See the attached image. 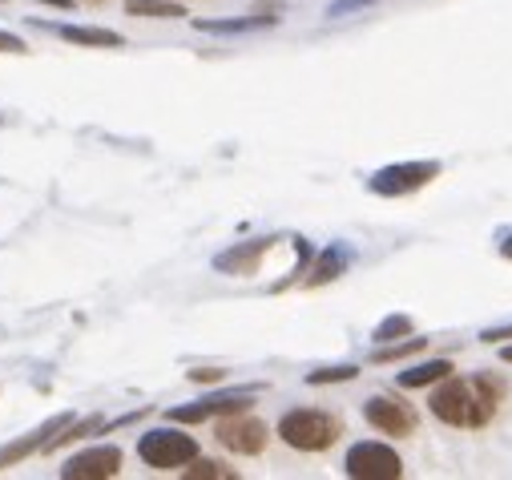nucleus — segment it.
<instances>
[{
    "instance_id": "1a4fd4ad",
    "label": "nucleus",
    "mask_w": 512,
    "mask_h": 480,
    "mask_svg": "<svg viewBox=\"0 0 512 480\" xmlns=\"http://www.w3.org/2000/svg\"><path fill=\"white\" fill-rule=\"evenodd\" d=\"M363 420L383 436H412L416 432V412L396 396H371L363 404Z\"/></svg>"
},
{
    "instance_id": "5701e85b",
    "label": "nucleus",
    "mask_w": 512,
    "mask_h": 480,
    "mask_svg": "<svg viewBox=\"0 0 512 480\" xmlns=\"http://www.w3.org/2000/svg\"><path fill=\"white\" fill-rule=\"evenodd\" d=\"M186 380H190V384H222L226 372H222V368H194V372H186Z\"/></svg>"
},
{
    "instance_id": "393cba45",
    "label": "nucleus",
    "mask_w": 512,
    "mask_h": 480,
    "mask_svg": "<svg viewBox=\"0 0 512 480\" xmlns=\"http://www.w3.org/2000/svg\"><path fill=\"white\" fill-rule=\"evenodd\" d=\"M33 5H49V9H61V13H69L77 0H33Z\"/></svg>"
},
{
    "instance_id": "f3484780",
    "label": "nucleus",
    "mask_w": 512,
    "mask_h": 480,
    "mask_svg": "<svg viewBox=\"0 0 512 480\" xmlns=\"http://www.w3.org/2000/svg\"><path fill=\"white\" fill-rule=\"evenodd\" d=\"M182 476H186V480H238L234 468H226V464H218V460H206V456H194Z\"/></svg>"
},
{
    "instance_id": "9b49d317",
    "label": "nucleus",
    "mask_w": 512,
    "mask_h": 480,
    "mask_svg": "<svg viewBox=\"0 0 512 480\" xmlns=\"http://www.w3.org/2000/svg\"><path fill=\"white\" fill-rule=\"evenodd\" d=\"M271 243L275 238H246V243H234L222 255H214V271H222V275H254L259 263H263V255L271 251Z\"/></svg>"
},
{
    "instance_id": "dca6fc26",
    "label": "nucleus",
    "mask_w": 512,
    "mask_h": 480,
    "mask_svg": "<svg viewBox=\"0 0 512 480\" xmlns=\"http://www.w3.org/2000/svg\"><path fill=\"white\" fill-rule=\"evenodd\" d=\"M452 376V359H428V364H416L408 372H400V388H428Z\"/></svg>"
},
{
    "instance_id": "6e6552de",
    "label": "nucleus",
    "mask_w": 512,
    "mask_h": 480,
    "mask_svg": "<svg viewBox=\"0 0 512 480\" xmlns=\"http://www.w3.org/2000/svg\"><path fill=\"white\" fill-rule=\"evenodd\" d=\"M121 472V448L117 444H93L65 460L61 480H113Z\"/></svg>"
},
{
    "instance_id": "ddd939ff",
    "label": "nucleus",
    "mask_w": 512,
    "mask_h": 480,
    "mask_svg": "<svg viewBox=\"0 0 512 480\" xmlns=\"http://www.w3.org/2000/svg\"><path fill=\"white\" fill-rule=\"evenodd\" d=\"M194 33H210V37H238V33H259L279 25L275 9L271 13H250V17H226V21H190Z\"/></svg>"
},
{
    "instance_id": "bb28decb",
    "label": "nucleus",
    "mask_w": 512,
    "mask_h": 480,
    "mask_svg": "<svg viewBox=\"0 0 512 480\" xmlns=\"http://www.w3.org/2000/svg\"><path fill=\"white\" fill-rule=\"evenodd\" d=\"M500 359H504V364H512V343H508V347L500 351Z\"/></svg>"
},
{
    "instance_id": "4468645a",
    "label": "nucleus",
    "mask_w": 512,
    "mask_h": 480,
    "mask_svg": "<svg viewBox=\"0 0 512 480\" xmlns=\"http://www.w3.org/2000/svg\"><path fill=\"white\" fill-rule=\"evenodd\" d=\"M351 251L347 247H331V251H323L319 259H315V267H311V275H307V287H323V283H331V279H339L347 267H351Z\"/></svg>"
},
{
    "instance_id": "f03ea898",
    "label": "nucleus",
    "mask_w": 512,
    "mask_h": 480,
    "mask_svg": "<svg viewBox=\"0 0 512 480\" xmlns=\"http://www.w3.org/2000/svg\"><path fill=\"white\" fill-rule=\"evenodd\" d=\"M275 436L295 452H327L343 436V424L323 408H291L275 424Z\"/></svg>"
},
{
    "instance_id": "423d86ee",
    "label": "nucleus",
    "mask_w": 512,
    "mask_h": 480,
    "mask_svg": "<svg viewBox=\"0 0 512 480\" xmlns=\"http://www.w3.org/2000/svg\"><path fill=\"white\" fill-rule=\"evenodd\" d=\"M432 178H440V162H400V166H383L371 174L367 190L379 198H404L424 190Z\"/></svg>"
},
{
    "instance_id": "cd10ccee",
    "label": "nucleus",
    "mask_w": 512,
    "mask_h": 480,
    "mask_svg": "<svg viewBox=\"0 0 512 480\" xmlns=\"http://www.w3.org/2000/svg\"><path fill=\"white\" fill-rule=\"evenodd\" d=\"M81 5H105V0H81Z\"/></svg>"
},
{
    "instance_id": "f257e3e1",
    "label": "nucleus",
    "mask_w": 512,
    "mask_h": 480,
    "mask_svg": "<svg viewBox=\"0 0 512 480\" xmlns=\"http://www.w3.org/2000/svg\"><path fill=\"white\" fill-rule=\"evenodd\" d=\"M504 400V384L488 372H476V376H464V380H440V388L432 392L428 408L440 424H452V428H484L496 408Z\"/></svg>"
},
{
    "instance_id": "a211bd4d",
    "label": "nucleus",
    "mask_w": 512,
    "mask_h": 480,
    "mask_svg": "<svg viewBox=\"0 0 512 480\" xmlns=\"http://www.w3.org/2000/svg\"><path fill=\"white\" fill-rule=\"evenodd\" d=\"M424 347H428V339H412V335H408L404 343H379L371 359H375V364H392V359H408V355H416V351H424Z\"/></svg>"
},
{
    "instance_id": "aec40b11",
    "label": "nucleus",
    "mask_w": 512,
    "mask_h": 480,
    "mask_svg": "<svg viewBox=\"0 0 512 480\" xmlns=\"http://www.w3.org/2000/svg\"><path fill=\"white\" fill-rule=\"evenodd\" d=\"M355 376H359L355 364H339V368H319V372H311L307 384H311V388H323V384H347V380H355Z\"/></svg>"
},
{
    "instance_id": "2eb2a0df",
    "label": "nucleus",
    "mask_w": 512,
    "mask_h": 480,
    "mask_svg": "<svg viewBox=\"0 0 512 480\" xmlns=\"http://www.w3.org/2000/svg\"><path fill=\"white\" fill-rule=\"evenodd\" d=\"M125 13L150 21H178L186 17V0H125Z\"/></svg>"
},
{
    "instance_id": "6ab92c4d",
    "label": "nucleus",
    "mask_w": 512,
    "mask_h": 480,
    "mask_svg": "<svg viewBox=\"0 0 512 480\" xmlns=\"http://www.w3.org/2000/svg\"><path fill=\"white\" fill-rule=\"evenodd\" d=\"M408 335H412V319H408V315H392V319H383V323L371 331L375 343H396V339H408Z\"/></svg>"
},
{
    "instance_id": "7ed1b4c3",
    "label": "nucleus",
    "mask_w": 512,
    "mask_h": 480,
    "mask_svg": "<svg viewBox=\"0 0 512 480\" xmlns=\"http://www.w3.org/2000/svg\"><path fill=\"white\" fill-rule=\"evenodd\" d=\"M138 456H142V464H150L158 472H170V468H186L194 456H202V448L182 424L166 420L162 428H150V432L138 436Z\"/></svg>"
},
{
    "instance_id": "412c9836",
    "label": "nucleus",
    "mask_w": 512,
    "mask_h": 480,
    "mask_svg": "<svg viewBox=\"0 0 512 480\" xmlns=\"http://www.w3.org/2000/svg\"><path fill=\"white\" fill-rule=\"evenodd\" d=\"M371 5H379V0H335V5L327 9V17H351V13L371 9Z\"/></svg>"
},
{
    "instance_id": "a878e982",
    "label": "nucleus",
    "mask_w": 512,
    "mask_h": 480,
    "mask_svg": "<svg viewBox=\"0 0 512 480\" xmlns=\"http://www.w3.org/2000/svg\"><path fill=\"white\" fill-rule=\"evenodd\" d=\"M500 255H504V259H512V238H504V243H500Z\"/></svg>"
},
{
    "instance_id": "20e7f679",
    "label": "nucleus",
    "mask_w": 512,
    "mask_h": 480,
    "mask_svg": "<svg viewBox=\"0 0 512 480\" xmlns=\"http://www.w3.org/2000/svg\"><path fill=\"white\" fill-rule=\"evenodd\" d=\"M343 472L351 480H400L404 476V460L396 448L379 444V440H359L347 448Z\"/></svg>"
},
{
    "instance_id": "39448f33",
    "label": "nucleus",
    "mask_w": 512,
    "mask_h": 480,
    "mask_svg": "<svg viewBox=\"0 0 512 480\" xmlns=\"http://www.w3.org/2000/svg\"><path fill=\"white\" fill-rule=\"evenodd\" d=\"M263 384H250V388H230V392H214V396H202L194 404H178L166 412V420L174 424H206L214 416H234V412H250L254 408V392Z\"/></svg>"
},
{
    "instance_id": "b1692460",
    "label": "nucleus",
    "mask_w": 512,
    "mask_h": 480,
    "mask_svg": "<svg viewBox=\"0 0 512 480\" xmlns=\"http://www.w3.org/2000/svg\"><path fill=\"white\" fill-rule=\"evenodd\" d=\"M480 339H484V343H500V339H512V323H508V327H488Z\"/></svg>"
},
{
    "instance_id": "f8f14e48",
    "label": "nucleus",
    "mask_w": 512,
    "mask_h": 480,
    "mask_svg": "<svg viewBox=\"0 0 512 480\" xmlns=\"http://www.w3.org/2000/svg\"><path fill=\"white\" fill-rule=\"evenodd\" d=\"M33 25H41V21H33ZM41 29H49V33H57L61 41L81 45V49H121V45H125L121 33L101 29V25H41Z\"/></svg>"
},
{
    "instance_id": "9d476101",
    "label": "nucleus",
    "mask_w": 512,
    "mask_h": 480,
    "mask_svg": "<svg viewBox=\"0 0 512 480\" xmlns=\"http://www.w3.org/2000/svg\"><path fill=\"white\" fill-rule=\"evenodd\" d=\"M69 420H77V416H73V412H57V416H49L41 428H33V432H25L21 440L5 444V448H0V472L13 468V464H21V460H29V456H37V452H49L53 436H57Z\"/></svg>"
},
{
    "instance_id": "4be33fe9",
    "label": "nucleus",
    "mask_w": 512,
    "mask_h": 480,
    "mask_svg": "<svg viewBox=\"0 0 512 480\" xmlns=\"http://www.w3.org/2000/svg\"><path fill=\"white\" fill-rule=\"evenodd\" d=\"M0 53H13V57H29L33 49L17 37V33H5V29H0Z\"/></svg>"
},
{
    "instance_id": "0eeeda50",
    "label": "nucleus",
    "mask_w": 512,
    "mask_h": 480,
    "mask_svg": "<svg viewBox=\"0 0 512 480\" xmlns=\"http://www.w3.org/2000/svg\"><path fill=\"white\" fill-rule=\"evenodd\" d=\"M214 436L234 456H259L267 448V440H271V428L259 416H250V412H234V416H222L218 420Z\"/></svg>"
}]
</instances>
